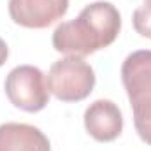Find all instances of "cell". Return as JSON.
Returning <instances> with one entry per match:
<instances>
[{"label": "cell", "mask_w": 151, "mask_h": 151, "mask_svg": "<svg viewBox=\"0 0 151 151\" xmlns=\"http://www.w3.org/2000/svg\"><path fill=\"white\" fill-rule=\"evenodd\" d=\"M5 95L14 107L39 113L49 104L47 79L34 65H18L5 77Z\"/></svg>", "instance_id": "4"}, {"label": "cell", "mask_w": 151, "mask_h": 151, "mask_svg": "<svg viewBox=\"0 0 151 151\" xmlns=\"http://www.w3.org/2000/svg\"><path fill=\"white\" fill-rule=\"evenodd\" d=\"M7 56H9V47H7L5 40L0 37V67L7 62Z\"/></svg>", "instance_id": "9"}, {"label": "cell", "mask_w": 151, "mask_h": 151, "mask_svg": "<svg viewBox=\"0 0 151 151\" xmlns=\"http://www.w3.org/2000/svg\"><path fill=\"white\" fill-rule=\"evenodd\" d=\"M0 151H51V144L37 127L11 121L0 125Z\"/></svg>", "instance_id": "7"}, {"label": "cell", "mask_w": 151, "mask_h": 151, "mask_svg": "<svg viewBox=\"0 0 151 151\" xmlns=\"http://www.w3.org/2000/svg\"><path fill=\"white\" fill-rule=\"evenodd\" d=\"M121 30L119 11L111 2L86 5L76 19L60 23L53 32V47L58 53L88 56L111 46Z\"/></svg>", "instance_id": "1"}, {"label": "cell", "mask_w": 151, "mask_h": 151, "mask_svg": "<svg viewBox=\"0 0 151 151\" xmlns=\"http://www.w3.org/2000/svg\"><path fill=\"white\" fill-rule=\"evenodd\" d=\"M84 128L99 142H111L123 130V116L113 100H95L84 111Z\"/></svg>", "instance_id": "6"}, {"label": "cell", "mask_w": 151, "mask_h": 151, "mask_svg": "<svg viewBox=\"0 0 151 151\" xmlns=\"http://www.w3.org/2000/svg\"><path fill=\"white\" fill-rule=\"evenodd\" d=\"M121 83L132 106L135 132L151 146V49L134 51L125 58Z\"/></svg>", "instance_id": "2"}, {"label": "cell", "mask_w": 151, "mask_h": 151, "mask_svg": "<svg viewBox=\"0 0 151 151\" xmlns=\"http://www.w3.org/2000/svg\"><path fill=\"white\" fill-rule=\"evenodd\" d=\"M69 9V0H9L11 19L25 28H47L62 19Z\"/></svg>", "instance_id": "5"}, {"label": "cell", "mask_w": 151, "mask_h": 151, "mask_svg": "<svg viewBox=\"0 0 151 151\" xmlns=\"http://www.w3.org/2000/svg\"><path fill=\"white\" fill-rule=\"evenodd\" d=\"M134 28L139 35L146 39H151V0H144L132 16Z\"/></svg>", "instance_id": "8"}, {"label": "cell", "mask_w": 151, "mask_h": 151, "mask_svg": "<svg viewBox=\"0 0 151 151\" xmlns=\"http://www.w3.org/2000/svg\"><path fill=\"white\" fill-rule=\"evenodd\" d=\"M95 86V72L83 56L67 55L55 62L47 72V88L62 102H81Z\"/></svg>", "instance_id": "3"}]
</instances>
